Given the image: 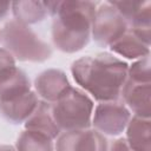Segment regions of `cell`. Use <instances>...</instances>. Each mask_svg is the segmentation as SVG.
<instances>
[{"label": "cell", "mask_w": 151, "mask_h": 151, "mask_svg": "<svg viewBox=\"0 0 151 151\" xmlns=\"http://www.w3.org/2000/svg\"><path fill=\"white\" fill-rule=\"evenodd\" d=\"M127 68L129 64L123 59L101 52L74 60L71 65V73L80 88L100 103L120 99Z\"/></svg>", "instance_id": "6da1fadb"}, {"label": "cell", "mask_w": 151, "mask_h": 151, "mask_svg": "<svg viewBox=\"0 0 151 151\" xmlns=\"http://www.w3.org/2000/svg\"><path fill=\"white\" fill-rule=\"evenodd\" d=\"M97 2L58 1L52 15V41L61 52L81 51L91 40Z\"/></svg>", "instance_id": "7a4b0ae2"}, {"label": "cell", "mask_w": 151, "mask_h": 151, "mask_svg": "<svg viewBox=\"0 0 151 151\" xmlns=\"http://www.w3.org/2000/svg\"><path fill=\"white\" fill-rule=\"evenodd\" d=\"M1 42L15 60L44 63L52 57V47L29 26L9 20L1 29Z\"/></svg>", "instance_id": "3957f363"}, {"label": "cell", "mask_w": 151, "mask_h": 151, "mask_svg": "<svg viewBox=\"0 0 151 151\" xmlns=\"http://www.w3.org/2000/svg\"><path fill=\"white\" fill-rule=\"evenodd\" d=\"M93 110L92 98L81 88L73 86L55 103H52V114L61 132L90 129Z\"/></svg>", "instance_id": "277c9868"}, {"label": "cell", "mask_w": 151, "mask_h": 151, "mask_svg": "<svg viewBox=\"0 0 151 151\" xmlns=\"http://www.w3.org/2000/svg\"><path fill=\"white\" fill-rule=\"evenodd\" d=\"M129 28L127 21L113 4L111 1H105L97 7L91 38L98 45L110 47Z\"/></svg>", "instance_id": "5b68a950"}, {"label": "cell", "mask_w": 151, "mask_h": 151, "mask_svg": "<svg viewBox=\"0 0 151 151\" xmlns=\"http://www.w3.org/2000/svg\"><path fill=\"white\" fill-rule=\"evenodd\" d=\"M132 114L120 100L100 101L93 110L92 126L104 136H119L126 129Z\"/></svg>", "instance_id": "8992f818"}, {"label": "cell", "mask_w": 151, "mask_h": 151, "mask_svg": "<svg viewBox=\"0 0 151 151\" xmlns=\"http://www.w3.org/2000/svg\"><path fill=\"white\" fill-rule=\"evenodd\" d=\"M55 151H107L109 144L104 134L94 129L63 131L54 145Z\"/></svg>", "instance_id": "52a82bcc"}, {"label": "cell", "mask_w": 151, "mask_h": 151, "mask_svg": "<svg viewBox=\"0 0 151 151\" xmlns=\"http://www.w3.org/2000/svg\"><path fill=\"white\" fill-rule=\"evenodd\" d=\"M71 87L66 73L58 68H47L34 79V92L42 100L55 103Z\"/></svg>", "instance_id": "ba28073f"}, {"label": "cell", "mask_w": 151, "mask_h": 151, "mask_svg": "<svg viewBox=\"0 0 151 151\" xmlns=\"http://www.w3.org/2000/svg\"><path fill=\"white\" fill-rule=\"evenodd\" d=\"M125 18L131 29H134L150 40L151 2L150 1H111Z\"/></svg>", "instance_id": "9c48e42d"}, {"label": "cell", "mask_w": 151, "mask_h": 151, "mask_svg": "<svg viewBox=\"0 0 151 151\" xmlns=\"http://www.w3.org/2000/svg\"><path fill=\"white\" fill-rule=\"evenodd\" d=\"M151 83H139L126 78L120 97L123 103L133 112V116L150 118L151 114Z\"/></svg>", "instance_id": "30bf717a"}, {"label": "cell", "mask_w": 151, "mask_h": 151, "mask_svg": "<svg viewBox=\"0 0 151 151\" xmlns=\"http://www.w3.org/2000/svg\"><path fill=\"white\" fill-rule=\"evenodd\" d=\"M38 103V94L31 90L9 100L0 101V114L12 124H21L32 114Z\"/></svg>", "instance_id": "8fae6325"}, {"label": "cell", "mask_w": 151, "mask_h": 151, "mask_svg": "<svg viewBox=\"0 0 151 151\" xmlns=\"http://www.w3.org/2000/svg\"><path fill=\"white\" fill-rule=\"evenodd\" d=\"M110 50L125 59L137 60L150 55V41L145 40L143 35L129 28L117 41H114Z\"/></svg>", "instance_id": "7c38bea8"}, {"label": "cell", "mask_w": 151, "mask_h": 151, "mask_svg": "<svg viewBox=\"0 0 151 151\" xmlns=\"http://www.w3.org/2000/svg\"><path fill=\"white\" fill-rule=\"evenodd\" d=\"M24 125L25 130L41 132L52 139H57V137L61 133L52 114V103L45 100H39L37 107L24 123Z\"/></svg>", "instance_id": "4fadbf2b"}, {"label": "cell", "mask_w": 151, "mask_h": 151, "mask_svg": "<svg viewBox=\"0 0 151 151\" xmlns=\"http://www.w3.org/2000/svg\"><path fill=\"white\" fill-rule=\"evenodd\" d=\"M31 90L32 85L28 76L18 66L0 76V101L9 100Z\"/></svg>", "instance_id": "5bb4252c"}, {"label": "cell", "mask_w": 151, "mask_h": 151, "mask_svg": "<svg viewBox=\"0 0 151 151\" xmlns=\"http://www.w3.org/2000/svg\"><path fill=\"white\" fill-rule=\"evenodd\" d=\"M150 118L132 116L126 125V142L133 151H151Z\"/></svg>", "instance_id": "9a60e30c"}, {"label": "cell", "mask_w": 151, "mask_h": 151, "mask_svg": "<svg viewBox=\"0 0 151 151\" xmlns=\"http://www.w3.org/2000/svg\"><path fill=\"white\" fill-rule=\"evenodd\" d=\"M11 11L14 20L27 26L38 24L48 15L44 1H14L12 2Z\"/></svg>", "instance_id": "2e32d148"}, {"label": "cell", "mask_w": 151, "mask_h": 151, "mask_svg": "<svg viewBox=\"0 0 151 151\" xmlns=\"http://www.w3.org/2000/svg\"><path fill=\"white\" fill-rule=\"evenodd\" d=\"M54 139L41 132L24 130L17 139V151H54Z\"/></svg>", "instance_id": "e0dca14e"}, {"label": "cell", "mask_w": 151, "mask_h": 151, "mask_svg": "<svg viewBox=\"0 0 151 151\" xmlns=\"http://www.w3.org/2000/svg\"><path fill=\"white\" fill-rule=\"evenodd\" d=\"M150 55L134 60L127 68V79L139 83H151Z\"/></svg>", "instance_id": "ac0fdd59"}, {"label": "cell", "mask_w": 151, "mask_h": 151, "mask_svg": "<svg viewBox=\"0 0 151 151\" xmlns=\"http://www.w3.org/2000/svg\"><path fill=\"white\" fill-rule=\"evenodd\" d=\"M14 57L4 47L0 48V76L17 66Z\"/></svg>", "instance_id": "d6986e66"}, {"label": "cell", "mask_w": 151, "mask_h": 151, "mask_svg": "<svg viewBox=\"0 0 151 151\" xmlns=\"http://www.w3.org/2000/svg\"><path fill=\"white\" fill-rule=\"evenodd\" d=\"M107 151H133V150L129 146L125 137H123V138H118V139L113 140V143L111 144V146Z\"/></svg>", "instance_id": "ffe728a7"}, {"label": "cell", "mask_w": 151, "mask_h": 151, "mask_svg": "<svg viewBox=\"0 0 151 151\" xmlns=\"http://www.w3.org/2000/svg\"><path fill=\"white\" fill-rule=\"evenodd\" d=\"M11 6H12V2H0V21L8 15L11 11Z\"/></svg>", "instance_id": "44dd1931"}, {"label": "cell", "mask_w": 151, "mask_h": 151, "mask_svg": "<svg viewBox=\"0 0 151 151\" xmlns=\"http://www.w3.org/2000/svg\"><path fill=\"white\" fill-rule=\"evenodd\" d=\"M0 151H17V149L12 145H0Z\"/></svg>", "instance_id": "7402d4cb"}, {"label": "cell", "mask_w": 151, "mask_h": 151, "mask_svg": "<svg viewBox=\"0 0 151 151\" xmlns=\"http://www.w3.org/2000/svg\"><path fill=\"white\" fill-rule=\"evenodd\" d=\"M0 41H1V31H0Z\"/></svg>", "instance_id": "603a6c76"}]
</instances>
